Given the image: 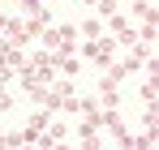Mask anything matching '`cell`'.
Returning <instances> with one entry per match:
<instances>
[{
	"label": "cell",
	"instance_id": "1",
	"mask_svg": "<svg viewBox=\"0 0 159 150\" xmlns=\"http://www.w3.org/2000/svg\"><path fill=\"white\" fill-rule=\"evenodd\" d=\"M26 4H43V0H26Z\"/></svg>",
	"mask_w": 159,
	"mask_h": 150
}]
</instances>
